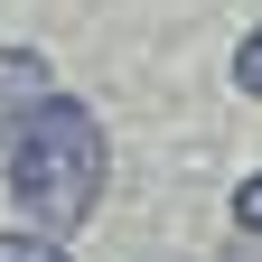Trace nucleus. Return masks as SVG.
I'll return each instance as SVG.
<instances>
[{
	"instance_id": "nucleus-1",
	"label": "nucleus",
	"mask_w": 262,
	"mask_h": 262,
	"mask_svg": "<svg viewBox=\"0 0 262 262\" xmlns=\"http://www.w3.org/2000/svg\"><path fill=\"white\" fill-rule=\"evenodd\" d=\"M10 196L28 225H84L94 196H103V122H94L75 94H38L10 122Z\"/></svg>"
},
{
	"instance_id": "nucleus-2",
	"label": "nucleus",
	"mask_w": 262,
	"mask_h": 262,
	"mask_svg": "<svg viewBox=\"0 0 262 262\" xmlns=\"http://www.w3.org/2000/svg\"><path fill=\"white\" fill-rule=\"evenodd\" d=\"M38 94H56V75H47V56H28V47H10L0 56V131H10Z\"/></svg>"
},
{
	"instance_id": "nucleus-3",
	"label": "nucleus",
	"mask_w": 262,
	"mask_h": 262,
	"mask_svg": "<svg viewBox=\"0 0 262 262\" xmlns=\"http://www.w3.org/2000/svg\"><path fill=\"white\" fill-rule=\"evenodd\" d=\"M0 262H66V234H0Z\"/></svg>"
},
{
	"instance_id": "nucleus-4",
	"label": "nucleus",
	"mask_w": 262,
	"mask_h": 262,
	"mask_svg": "<svg viewBox=\"0 0 262 262\" xmlns=\"http://www.w3.org/2000/svg\"><path fill=\"white\" fill-rule=\"evenodd\" d=\"M234 84H244V94H253V103H262V28H253V38H244V47H234Z\"/></svg>"
},
{
	"instance_id": "nucleus-5",
	"label": "nucleus",
	"mask_w": 262,
	"mask_h": 262,
	"mask_svg": "<svg viewBox=\"0 0 262 262\" xmlns=\"http://www.w3.org/2000/svg\"><path fill=\"white\" fill-rule=\"evenodd\" d=\"M234 225H244V234H253V244H262V169H253V178H244V187H234Z\"/></svg>"
},
{
	"instance_id": "nucleus-6",
	"label": "nucleus",
	"mask_w": 262,
	"mask_h": 262,
	"mask_svg": "<svg viewBox=\"0 0 262 262\" xmlns=\"http://www.w3.org/2000/svg\"><path fill=\"white\" fill-rule=\"evenodd\" d=\"M225 262H262V244H253V234H244V244H234V253H225Z\"/></svg>"
}]
</instances>
